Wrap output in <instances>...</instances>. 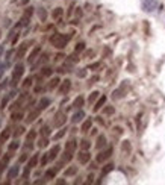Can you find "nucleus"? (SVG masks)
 <instances>
[{"instance_id": "obj_33", "label": "nucleus", "mask_w": 165, "mask_h": 185, "mask_svg": "<svg viewBox=\"0 0 165 185\" xmlns=\"http://www.w3.org/2000/svg\"><path fill=\"white\" fill-rule=\"evenodd\" d=\"M41 135L42 137H48V135H50V128H48V126H42L41 128Z\"/></svg>"}, {"instance_id": "obj_36", "label": "nucleus", "mask_w": 165, "mask_h": 185, "mask_svg": "<svg viewBox=\"0 0 165 185\" xmlns=\"http://www.w3.org/2000/svg\"><path fill=\"white\" fill-rule=\"evenodd\" d=\"M23 132H24V128H23V126H18V128L15 129V132H14V137L17 138V137H20Z\"/></svg>"}, {"instance_id": "obj_25", "label": "nucleus", "mask_w": 165, "mask_h": 185, "mask_svg": "<svg viewBox=\"0 0 165 185\" xmlns=\"http://www.w3.org/2000/svg\"><path fill=\"white\" fill-rule=\"evenodd\" d=\"M48 105H50V99H47V97H42L41 100H40V103H38V106H40L41 109H45Z\"/></svg>"}, {"instance_id": "obj_10", "label": "nucleus", "mask_w": 165, "mask_h": 185, "mask_svg": "<svg viewBox=\"0 0 165 185\" xmlns=\"http://www.w3.org/2000/svg\"><path fill=\"white\" fill-rule=\"evenodd\" d=\"M40 52H41V47L37 46L32 52H30V55H29V58H27V64H34V62H35V59H37V56L40 55Z\"/></svg>"}, {"instance_id": "obj_48", "label": "nucleus", "mask_w": 165, "mask_h": 185, "mask_svg": "<svg viewBox=\"0 0 165 185\" xmlns=\"http://www.w3.org/2000/svg\"><path fill=\"white\" fill-rule=\"evenodd\" d=\"M3 73H5V65H0V78L3 76Z\"/></svg>"}, {"instance_id": "obj_42", "label": "nucleus", "mask_w": 165, "mask_h": 185, "mask_svg": "<svg viewBox=\"0 0 165 185\" xmlns=\"http://www.w3.org/2000/svg\"><path fill=\"white\" fill-rule=\"evenodd\" d=\"M83 49H85V44H83V43H79V44L76 46V50H74V52H76V53H79V52H82Z\"/></svg>"}, {"instance_id": "obj_20", "label": "nucleus", "mask_w": 165, "mask_h": 185, "mask_svg": "<svg viewBox=\"0 0 165 185\" xmlns=\"http://www.w3.org/2000/svg\"><path fill=\"white\" fill-rule=\"evenodd\" d=\"M105 103H106V96H102V97L97 100V103H95V106H94V111L97 112L100 108H103V105H105Z\"/></svg>"}, {"instance_id": "obj_45", "label": "nucleus", "mask_w": 165, "mask_h": 185, "mask_svg": "<svg viewBox=\"0 0 165 185\" xmlns=\"http://www.w3.org/2000/svg\"><path fill=\"white\" fill-rule=\"evenodd\" d=\"M123 150H130V144H129V141H124V144H123Z\"/></svg>"}, {"instance_id": "obj_17", "label": "nucleus", "mask_w": 165, "mask_h": 185, "mask_svg": "<svg viewBox=\"0 0 165 185\" xmlns=\"http://www.w3.org/2000/svg\"><path fill=\"white\" fill-rule=\"evenodd\" d=\"M83 103H85V99H83L82 96H77V97L74 99V102H73V108H74V109H81L83 106Z\"/></svg>"}, {"instance_id": "obj_27", "label": "nucleus", "mask_w": 165, "mask_h": 185, "mask_svg": "<svg viewBox=\"0 0 165 185\" xmlns=\"http://www.w3.org/2000/svg\"><path fill=\"white\" fill-rule=\"evenodd\" d=\"M59 82H61L59 78H53V79L50 81V84H48V88H50V90H55V88L59 85Z\"/></svg>"}, {"instance_id": "obj_30", "label": "nucleus", "mask_w": 165, "mask_h": 185, "mask_svg": "<svg viewBox=\"0 0 165 185\" xmlns=\"http://www.w3.org/2000/svg\"><path fill=\"white\" fill-rule=\"evenodd\" d=\"M38 15H40V20H41V21H45V18H47V12H45V9L40 8V9H38Z\"/></svg>"}, {"instance_id": "obj_40", "label": "nucleus", "mask_w": 165, "mask_h": 185, "mask_svg": "<svg viewBox=\"0 0 165 185\" xmlns=\"http://www.w3.org/2000/svg\"><path fill=\"white\" fill-rule=\"evenodd\" d=\"M50 159H48V155L47 153H44V156L41 158V165L44 167V165H47V162H48Z\"/></svg>"}, {"instance_id": "obj_11", "label": "nucleus", "mask_w": 165, "mask_h": 185, "mask_svg": "<svg viewBox=\"0 0 165 185\" xmlns=\"http://www.w3.org/2000/svg\"><path fill=\"white\" fill-rule=\"evenodd\" d=\"M77 159H79L81 164H88L89 159H91V155L88 153V150H83V152H81V153L77 155Z\"/></svg>"}, {"instance_id": "obj_28", "label": "nucleus", "mask_w": 165, "mask_h": 185, "mask_svg": "<svg viewBox=\"0 0 165 185\" xmlns=\"http://www.w3.org/2000/svg\"><path fill=\"white\" fill-rule=\"evenodd\" d=\"M62 14H64V11H62V8H56V9L53 11V14H52V17H53L55 20H58V18H59V17H61Z\"/></svg>"}, {"instance_id": "obj_16", "label": "nucleus", "mask_w": 165, "mask_h": 185, "mask_svg": "<svg viewBox=\"0 0 165 185\" xmlns=\"http://www.w3.org/2000/svg\"><path fill=\"white\" fill-rule=\"evenodd\" d=\"M9 137H11V129H9V128H6V129L0 134V146H2L3 143H6V141L9 140Z\"/></svg>"}, {"instance_id": "obj_22", "label": "nucleus", "mask_w": 165, "mask_h": 185, "mask_svg": "<svg viewBox=\"0 0 165 185\" xmlns=\"http://www.w3.org/2000/svg\"><path fill=\"white\" fill-rule=\"evenodd\" d=\"M91 126H92V120H91V118H88L86 122H83V125H82V128H81V131H82L83 134H86V132L91 129Z\"/></svg>"}, {"instance_id": "obj_49", "label": "nucleus", "mask_w": 165, "mask_h": 185, "mask_svg": "<svg viewBox=\"0 0 165 185\" xmlns=\"http://www.w3.org/2000/svg\"><path fill=\"white\" fill-rule=\"evenodd\" d=\"M92 179H94V176H92V175H89V176H88V182L91 184V182H92Z\"/></svg>"}, {"instance_id": "obj_8", "label": "nucleus", "mask_w": 165, "mask_h": 185, "mask_svg": "<svg viewBox=\"0 0 165 185\" xmlns=\"http://www.w3.org/2000/svg\"><path fill=\"white\" fill-rule=\"evenodd\" d=\"M76 149H77V141H76V140H70V141L65 144V152H68V153H71V155H74Z\"/></svg>"}, {"instance_id": "obj_43", "label": "nucleus", "mask_w": 165, "mask_h": 185, "mask_svg": "<svg viewBox=\"0 0 165 185\" xmlns=\"http://www.w3.org/2000/svg\"><path fill=\"white\" fill-rule=\"evenodd\" d=\"M48 144V140H47V137H44V138L40 141V147H45Z\"/></svg>"}, {"instance_id": "obj_19", "label": "nucleus", "mask_w": 165, "mask_h": 185, "mask_svg": "<svg viewBox=\"0 0 165 185\" xmlns=\"http://www.w3.org/2000/svg\"><path fill=\"white\" fill-rule=\"evenodd\" d=\"M112 170H114V164H106V165L102 169V173H100V179H102V178H105V176H106L108 173H111Z\"/></svg>"}, {"instance_id": "obj_23", "label": "nucleus", "mask_w": 165, "mask_h": 185, "mask_svg": "<svg viewBox=\"0 0 165 185\" xmlns=\"http://www.w3.org/2000/svg\"><path fill=\"white\" fill-rule=\"evenodd\" d=\"M35 138H37V131L32 129V131H29L27 135H26V143H34V140Z\"/></svg>"}, {"instance_id": "obj_46", "label": "nucleus", "mask_w": 165, "mask_h": 185, "mask_svg": "<svg viewBox=\"0 0 165 185\" xmlns=\"http://www.w3.org/2000/svg\"><path fill=\"white\" fill-rule=\"evenodd\" d=\"M77 76H79V78H85V76H86V71H85V70H81V71L77 73Z\"/></svg>"}, {"instance_id": "obj_34", "label": "nucleus", "mask_w": 165, "mask_h": 185, "mask_svg": "<svg viewBox=\"0 0 165 185\" xmlns=\"http://www.w3.org/2000/svg\"><path fill=\"white\" fill-rule=\"evenodd\" d=\"M32 14H34V8H30V6H29V8H26V11H24V14H23V15H24V17H27V18H30V17H32Z\"/></svg>"}, {"instance_id": "obj_4", "label": "nucleus", "mask_w": 165, "mask_h": 185, "mask_svg": "<svg viewBox=\"0 0 165 185\" xmlns=\"http://www.w3.org/2000/svg\"><path fill=\"white\" fill-rule=\"evenodd\" d=\"M11 155H12V153H11V152H8L6 155H3V156L0 158V175H2L6 169H8L9 161H11Z\"/></svg>"}, {"instance_id": "obj_26", "label": "nucleus", "mask_w": 165, "mask_h": 185, "mask_svg": "<svg viewBox=\"0 0 165 185\" xmlns=\"http://www.w3.org/2000/svg\"><path fill=\"white\" fill-rule=\"evenodd\" d=\"M77 173V167H74V165H71V167H68L67 170H65V176H73V175H76Z\"/></svg>"}, {"instance_id": "obj_51", "label": "nucleus", "mask_w": 165, "mask_h": 185, "mask_svg": "<svg viewBox=\"0 0 165 185\" xmlns=\"http://www.w3.org/2000/svg\"><path fill=\"white\" fill-rule=\"evenodd\" d=\"M0 34H2V32H0Z\"/></svg>"}, {"instance_id": "obj_3", "label": "nucleus", "mask_w": 165, "mask_h": 185, "mask_svg": "<svg viewBox=\"0 0 165 185\" xmlns=\"http://www.w3.org/2000/svg\"><path fill=\"white\" fill-rule=\"evenodd\" d=\"M65 122H67V115H65V112L59 111V112L55 114V120H53V126H55V128H61L62 125H65Z\"/></svg>"}, {"instance_id": "obj_41", "label": "nucleus", "mask_w": 165, "mask_h": 185, "mask_svg": "<svg viewBox=\"0 0 165 185\" xmlns=\"http://www.w3.org/2000/svg\"><path fill=\"white\" fill-rule=\"evenodd\" d=\"M30 84H32V79H30V78H27V79L23 82V87H24V90H27V88L30 87Z\"/></svg>"}, {"instance_id": "obj_39", "label": "nucleus", "mask_w": 165, "mask_h": 185, "mask_svg": "<svg viewBox=\"0 0 165 185\" xmlns=\"http://www.w3.org/2000/svg\"><path fill=\"white\" fill-rule=\"evenodd\" d=\"M65 132H67V129H62V131H59V132H58V134L53 137V140H61L62 137H64V135H65Z\"/></svg>"}, {"instance_id": "obj_47", "label": "nucleus", "mask_w": 165, "mask_h": 185, "mask_svg": "<svg viewBox=\"0 0 165 185\" xmlns=\"http://www.w3.org/2000/svg\"><path fill=\"white\" fill-rule=\"evenodd\" d=\"M6 103H8V97H5V99L2 100V109H3L5 106H6Z\"/></svg>"}, {"instance_id": "obj_1", "label": "nucleus", "mask_w": 165, "mask_h": 185, "mask_svg": "<svg viewBox=\"0 0 165 185\" xmlns=\"http://www.w3.org/2000/svg\"><path fill=\"white\" fill-rule=\"evenodd\" d=\"M68 41H70V37H67L64 34H53L50 37V43L56 47V49H64V47L68 44Z\"/></svg>"}, {"instance_id": "obj_38", "label": "nucleus", "mask_w": 165, "mask_h": 185, "mask_svg": "<svg viewBox=\"0 0 165 185\" xmlns=\"http://www.w3.org/2000/svg\"><path fill=\"white\" fill-rule=\"evenodd\" d=\"M99 94H100V92H99V91H94V92H91V96H89V99H88V102H89V103H92V102H94V100H95V99L99 97Z\"/></svg>"}, {"instance_id": "obj_14", "label": "nucleus", "mask_w": 165, "mask_h": 185, "mask_svg": "<svg viewBox=\"0 0 165 185\" xmlns=\"http://www.w3.org/2000/svg\"><path fill=\"white\" fill-rule=\"evenodd\" d=\"M18 173H20V167H18V165L11 167L9 172H8V179H15V178L18 176Z\"/></svg>"}, {"instance_id": "obj_18", "label": "nucleus", "mask_w": 165, "mask_h": 185, "mask_svg": "<svg viewBox=\"0 0 165 185\" xmlns=\"http://www.w3.org/2000/svg\"><path fill=\"white\" fill-rule=\"evenodd\" d=\"M95 147H97V150H100V149L106 147V137H105V135H99L97 143H95Z\"/></svg>"}, {"instance_id": "obj_32", "label": "nucleus", "mask_w": 165, "mask_h": 185, "mask_svg": "<svg viewBox=\"0 0 165 185\" xmlns=\"http://www.w3.org/2000/svg\"><path fill=\"white\" fill-rule=\"evenodd\" d=\"M52 71H53V70H52L50 67H44V68H42V71H41V74L44 76V78H48V76L52 74Z\"/></svg>"}, {"instance_id": "obj_5", "label": "nucleus", "mask_w": 165, "mask_h": 185, "mask_svg": "<svg viewBox=\"0 0 165 185\" xmlns=\"http://www.w3.org/2000/svg\"><path fill=\"white\" fill-rule=\"evenodd\" d=\"M111 155H112V147H108L106 150H103L97 155V162H105L106 159L111 158Z\"/></svg>"}, {"instance_id": "obj_29", "label": "nucleus", "mask_w": 165, "mask_h": 185, "mask_svg": "<svg viewBox=\"0 0 165 185\" xmlns=\"http://www.w3.org/2000/svg\"><path fill=\"white\" fill-rule=\"evenodd\" d=\"M47 61H48V55H47V53H42L41 59L38 61V64H35V65H34V68H37L38 65H41V64H44V62H47Z\"/></svg>"}, {"instance_id": "obj_2", "label": "nucleus", "mask_w": 165, "mask_h": 185, "mask_svg": "<svg viewBox=\"0 0 165 185\" xmlns=\"http://www.w3.org/2000/svg\"><path fill=\"white\" fill-rule=\"evenodd\" d=\"M23 73H24V65H23V64H17V65L14 67V71H12V79H11V81H12V82H11L12 87H17V85H18V82H20Z\"/></svg>"}, {"instance_id": "obj_50", "label": "nucleus", "mask_w": 165, "mask_h": 185, "mask_svg": "<svg viewBox=\"0 0 165 185\" xmlns=\"http://www.w3.org/2000/svg\"><path fill=\"white\" fill-rule=\"evenodd\" d=\"M0 155H2V146H0Z\"/></svg>"}, {"instance_id": "obj_12", "label": "nucleus", "mask_w": 165, "mask_h": 185, "mask_svg": "<svg viewBox=\"0 0 165 185\" xmlns=\"http://www.w3.org/2000/svg\"><path fill=\"white\" fill-rule=\"evenodd\" d=\"M59 150H61V147L56 144V146H53L48 152H47V155H48V159L50 161H53V159H56V156H58V153H59Z\"/></svg>"}, {"instance_id": "obj_37", "label": "nucleus", "mask_w": 165, "mask_h": 185, "mask_svg": "<svg viewBox=\"0 0 165 185\" xmlns=\"http://www.w3.org/2000/svg\"><path fill=\"white\" fill-rule=\"evenodd\" d=\"M89 146H91V144H89V141H88V140H82V141H81V147H82L83 150H88V149H89Z\"/></svg>"}, {"instance_id": "obj_24", "label": "nucleus", "mask_w": 165, "mask_h": 185, "mask_svg": "<svg viewBox=\"0 0 165 185\" xmlns=\"http://www.w3.org/2000/svg\"><path fill=\"white\" fill-rule=\"evenodd\" d=\"M23 118V112H18V111H14L12 115H11V120L12 122H20Z\"/></svg>"}, {"instance_id": "obj_13", "label": "nucleus", "mask_w": 165, "mask_h": 185, "mask_svg": "<svg viewBox=\"0 0 165 185\" xmlns=\"http://www.w3.org/2000/svg\"><path fill=\"white\" fill-rule=\"evenodd\" d=\"M83 118H85V112H83L82 109H77V112L73 114L71 122H73V123H79V122H82Z\"/></svg>"}, {"instance_id": "obj_7", "label": "nucleus", "mask_w": 165, "mask_h": 185, "mask_svg": "<svg viewBox=\"0 0 165 185\" xmlns=\"http://www.w3.org/2000/svg\"><path fill=\"white\" fill-rule=\"evenodd\" d=\"M27 49H29V43H23V44H20L18 50L15 52V59H21V58H24Z\"/></svg>"}, {"instance_id": "obj_44", "label": "nucleus", "mask_w": 165, "mask_h": 185, "mask_svg": "<svg viewBox=\"0 0 165 185\" xmlns=\"http://www.w3.org/2000/svg\"><path fill=\"white\" fill-rule=\"evenodd\" d=\"M27 158H29V156H27V152H24V153L20 156V162H24V161H27Z\"/></svg>"}, {"instance_id": "obj_35", "label": "nucleus", "mask_w": 165, "mask_h": 185, "mask_svg": "<svg viewBox=\"0 0 165 185\" xmlns=\"http://www.w3.org/2000/svg\"><path fill=\"white\" fill-rule=\"evenodd\" d=\"M103 112H105L106 115H112V114L115 112V109H114V106H108V108L103 109Z\"/></svg>"}, {"instance_id": "obj_31", "label": "nucleus", "mask_w": 165, "mask_h": 185, "mask_svg": "<svg viewBox=\"0 0 165 185\" xmlns=\"http://www.w3.org/2000/svg\"><path fill=\"white\" fill-rule=\"evenodd\" d=\"M18 147H20V143H18V141H14V143H11V144H9V152L12 153V152H15Z\"/></svg>"}, {"instance_id": "obj_21", "label": "nucleus", "mask_w": 165, "mask_h": 185, "mask_svg": "<svg viewBox=\"0 0 165 185\" xmlns=\"http://www.w3.org/2000/svg\"><path fill=\"white\" fill-rule=\"evenodd\" d=\"M56 173H58V169H56V167H55V169H50V170H47V172H45L44 179H53V178L56 176Z\"/></svg>"}, {"instance_id": "obj_15", "label": "nucleus", "mask_w": 165, "mask_h": 185, "mask_svg": "<svg viewBox=\"0 0 165 185\" xmlns=\"http://www.w3.org/2000/svg\"><path fill=\"white\" fill-rule=\"evenodd\" d=\"M38 159H40V155H38V153L32 155V158H30V159H27V167H29V169H34V167H37V164H38Z\"/></svg>"}, {"instance_id": "obj_6", "label": "nucleus", "mask_w": 165, "mask_h": 185, "mask_svg": "<svg viewBox=\"0 0 165 185\" xmlns=\"http://www.w3.org/2000/svg\"><path fill=\"white\" fill-rule=\"evenodd\" d=\"M41 108H35L34 111H30L29 112V115L26 117V123H34L35 122V118H38L40 117V114H41Z\"/></svg>"}, {"instance_id": "obj_9", "label": "nucleus", "mask_w": 165, "mask_h": 185, "mask_svg": "<svg viewBox=\"0 0 165 185\" xmlns=\"http://www.w3.org/2000/svg\"><path fill=\"white\" fill-rule=\"evenodd\" d=\"M70 88H71V81L70 79H65L61 84V87H59V94H67V92L70 91Z\"/></svg>"}]
</instances>
